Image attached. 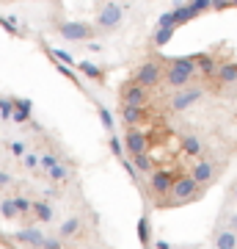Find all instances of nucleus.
<instances>
[{
    "label": "nucleus",
    "instance_id": "1",
    "mask_svg": "<svg viewBox=\"0 0 237 249\" xmlns=\"http://www.w3.org/2000/svg\"><path fill=\"white\" fill-rule=\"evenodd\" d=\"M196 75V58L193 55H185V58H174V61H168V70L163 75L171 89H182L190 83V78Z\"/></svg>",
    "mask_w": 237,
    "mask_h": 249
},
{
    "label": "nucleus",
    "instance_id": "2",
    "mask_svg": "<svg viewBox=\"0 0 237 249\" xmlns=\"http://www.w3.org/2000/svg\"><path fill=\"white\" fill-rule=\"evenodd\" d=\"M204 188L207 186H199L190 175H176L174 186H171V191H168V196H171V202L174 205H185V202H199L204 196Z\"/></svg>",
    "mask_w": 237,
    "mask_h": 249
},
{
    "label": "nucleus",
    "instance_id": "3",
    "mask_svg": "<svg viewBox=\"0 0 237 249\" xmlns=\"http://www.w3.org/2000/svg\"><path fill=\"white\" fill-rule=\"evenodd\" d=\"M122 22H124V9L119 3H113V0H108L97 14V25L102 28V31H116Z\"/></svg>",
    "mask_w": 237,
    "mask_h": 249
},
{
    "label": "nucleus",
    "instance_id": "4",
    "mask_svg": "<svg viewBox=\"0 0 237 249\" xmlns=\"http://www.w3.org/2000/svg\"><path fill=\"white\" fill-rule=\"evenodd\" d=\"M58 34L63 39H69V42H91L97 31L91 25H86V22H61L58 25Z\"/></svg>",
    "mask_w": 237,
    "mask_h": 249
},
{
    "label": "nucleus",
    "instance_id": "5",
    "mask_svg": "<svg viewBox=\"0 0 237 249\" xmlns=\"http://www.w3.org/2000/svg\"><path fill=\"white\" fill-rule=\"evenodd\" d=\"M146 150H149V136L143 130H138V127H127V133H124V152L130 158H135V155H141Z\"/></svg>",
    "mask_w": 237,
    "mask_h": 249
},
{
    "label": "nucleus",
    "instance_id": "6",
    "mask_svg": "<svg viewBox=\"0 0 237 249\" xmlns=\"http://www.w3.org/2000/svg\"><path fill=\"white\" fill-rule=\"evenodd\" d=\"M135 80H138L143 89H155V86H160L163 83V67L155 61H146L141 64L138 72H135Z\"/></svg>",
    "mask_w": 237,
    "mask_h": 249
},
{
    "label": "nucleus",
    "instance_id": "7",
    "mask_svg": "<svg viewBox=\"0 0 237 249\" xmlns=\"http://www.w3.org/2000/svg\"><path fill=\"white\" fill-rule=\"evenodd\" d=\"M179 172H168V169H152L149 172V188L155 194H168L171 186H174V180Z\"/></svg>",
    "mask_w": 237,
    "mask_h": 249
},
{
    "label": "nucleus",
    "instance_id": "8",
    "mask_svg": "<svg viewBox=\"0 0 237 249\" xmlns=\"http://www.w3.org/2000/svg\"><path fill=\"white\" fill-rule=\"evenodd\" d=\"M122 106H146V89L135 78L122 86Z\"/></svg>",
    "mask_w": 237,
    "mask_h": 249
},
{
    "label": "nucleus",
    "instance_id": "9",
    "mask_svg": "<svg viewBox=\"0 0 237 249\" xmlns=\"http://www.w3.org/2000/svg\"><path fill=\"white\" fill-rule=\"evenodd\" d=\"M190 178L199 186H210L212 180L218 178V169H215V163H210V160H196L193 169H190Z\"/></svg>",
    "mask_w": 237,
    "mask_h": 249
},
{
    "label": "nucleus",
    "instance_id": "10",
    "mask_svg": "<svg viewBox=\"0 0 237 249\" xmlns=\"http://www.w3.org/2000/svg\"><path fill=\"white\" fill-rule=\"evenodd\" d=\"M202 97H204V89H185V91H179V94H174L171 111H185V108H190L193 103H199Z\"/></svg>",
    "mask_w": 237,
    "mask_h": 249
},
{
    "label": "nucleus",
    "instance_id": "11",
    "mask_svg": "<svg viewBox=\"0 0 237 249\" xmlns=\"http://www.w3.org/2000/svg\"><path fill=\"white\" fill-rule=\"evenodd\" d=\"M215 80H218V86H232V83H237V64L235 61L218 64V70H215Z\"/></svg>",
    "mask_w": 237,
    "mask_h": 249
},
{
    "label": "nucleus",
    "instance_id": "12",
    "mask_svg": "<svg viewBox=\"0 0 237 249\" xmlns=\"http://www.w3.org/2000/svg\"><path fill=\"white\" fill-rule=\"evenodd\" d=\"M146 111H149L146 106H122V122L127 124V127H135V124L146 116Z\"/></svg>",
    "mask_w": 237,
    "mask_h": 249
},
{
    "label": "nucleus",
    "instance_id": "13",
    "mask_svg": "<svg viewBox=\"0 0 237 249\" xmlns=\"http://www.w3.org/2000/svg\"><path fill=\"white\" fill-rule=\"evenodd\" d=\"M212 247H215V249H237V232H232L229 227H221V230H215Z\"/></svg>",
    "mask_w": 237,
    "mask_h": 249
},
{
    "label": "nucleus",
    "instance_id": "14",
    "mask_svg": "<svg viewBox=\"0 0 237 249\" xmlns=\"http://www.w3.org/2000/svg\"><path fill=\"white\" fill-rule=\"evenodd\" d=\"M17 241L19 244H28V247H33V249H39L42 247V241H44V232L39 230V227H25V230L17 232Z\"/></svg>",
    "mask_w": 237,
    "mask_h": 249
},
{
    "label": "nucleus",
    "instance_id": "15",
    "mask_svg": "<svg viewBox=\"0 0 237 249\" xmlns=\"http://www.w3.org/2000/svg\"><path fill=\"white\" fill-rule=\"evenodd\" d=\"M31 213L36 216V222H53V205L47 202V199H33V205H31Z\"/></svg>",
    "mask_w": 237,
    "mask_h": 249
},
{
    "label": "nucleus",
    "instance_id": "16",
    "mask_svg": "<svg viewBox=\"0 0 237 249\" xmlns=\"http://www.w3.org/2000/svg\"><path fill=\"white\" fill-rule=\"evenodd\" d=\"M80 227H83V219L80 216H69L66 222H61V227H58V238H72V235H78Z\"/></svg>",
    "mask_w": 237,
    "mask_h": 249
},
{
    "label": "nucleus",
    "instance_id": "17",
    "mask_svg": "<svg viewBox=\"0 0 237 249\" xmlns=\"http://www.w3.org/2000/svg\"><path fill=\"white\" fill-rule=\"evenodd\" d=\"M182 152L190 155V158H199V155L204 152V147H202V142H199L196 136H185L182 139Z\"/></svg>",
    "mask_w": 237,
    "mask_h": 249
},
{
    "label": "nucleus",
    "instance_id": "18",
    "mask_svg": "<svg viewBox=\"0 0 237 249\" xmlns=\"http://www.w3.org/2000/svg\"><path fill=\"white\" fill-rule=\"evenodd\" d=\"M171 17H174V25H185V22H190V19H196L199 14H196L190 6H176L174 11H171Z\"/></svg>",
    "mask_w": 237,
    "mask_h": 249
},
{
    "label": "nucleus",
    "instance_id": "19",
    "mask_svg": "<svg viewBox=\"0 0 237 249\" xmlns=\"http://www.w3.org/2000/svg\"><path fill=\"white\" fill-rule=\"evenodd\" d=\"M196 58V70H202L204 75H212V78H215V70H218V64H215V58H212V55H193Z\"/></svg>",
    "mask_w": 237,
    "mask_h": 249
},
{
    "label": "nucleus",
    "instance_id": "20",
    "mask_svg": "<svg viewBox=\"0 0 237 249\" xmlns=\"http://www.w3.org/2000/svg\"><path fill=\"white\" fill-rule=\"evenodd\" d=\"M47 178L53 180V183H66V180L72 178V169H69V166H63L61 160H58V163H55L53 169L47 172Z\"/></svg>",
    "mask_w": 237,
    "mask_h": 249
},
{
    "label": "nucleus",
    "instance_id": "21",
    "mask_svg": "<svg viewBox=\"0 0 237 249\" xmlns=\"http://www.w3.org/2000/svg\"><path fill=\"white\" fill-rule=\"evenodd\" d=\"M132 166L138 172H143V175H149L152 172V158H149V152H141V155H135L132 158Z\"/></svg>",
    "mask_w": 237,
    "mask_h": 249
},
{
    "label": "nucleus",
    "instance_id": "22",
    "mask_svg": "<svg viewBox=\"0 0 237 249\" xmlns=\"http://www.w3.org/2000/svg\"><path fill=\"white\" fill-rule=\"evenodd\" d=\"M138 241L143 244V247H149V244H152V235H149V219H146V216H141V219H138Z\"/></svg>",
    "mask_w": 237,
    "mask_h": 249
},
{
    "label": "nucleus",
    "instance_id": "23",
    "mask_svg": "<svg viewBox=\"0 0 237 249\" xmlns=\"http://www.w3.org/2000/svg\"><path fill=\"white\" fill-rule=\"evenodd\" d=\"M0 213L6 216L9 222L19 216V213H17V205H14V196H9V199H0Z\"/></svg>",
    "mask_w": 237,
    "mask_h": 249
},
{
    "label": "nucleus",
    "instance_id": "24",
    "mask_svg": "<svg viewBox=\"0 0 237 249\" xmlns=\"http://www.w3.org/2000/svg\"><path fill=\"white\" fill-rule=\"evenodd\" d=\"M171 36H174V28H158V31H155V39H152V45L163 47L166 42H171Z\"/></svg>",
    "mask_w": 237,
    "mask_h": 249
},
{
    "label": "nucleus",
    "instance_id": "25",
    "mask_svg": "<svg viewBox=\"0 0 237 249\" xmlns=\"http://www.w3.org/2000/svg\"><path fill=\"white\" fill-rule=\"evenodd\" d=\"M78 70L83 72V75H88V78L102 80V70H99L97 64H88V61H83V64H78Z\"/></svg>",
    "mask_w": 237,
    "mask_h": 249
},
{
    "label": "nucleus",
    "instance_id": "26",
    "mask_svg": "<svg viewBox=\"0 0 237 249\" xmlns=\"http://www.w3.org/2000/svg\"><path fill=\"white\" fill-rule=\"evenodd\" d=\"M58 160H61V158H58L55 152H44L42 158H39V166H42L44 172H50V169L55 166V163H58Z\"/></svg>",
    "mask_w": 237,
    "mask_h": 249
},
{
    "label": "nucleus",
    "instance_id": "27",
    "mask_svg": "<svg viewBox=\"0 0 237 249\" xmlns=\"http://www.w3.org/2000/svg\"><path fill=\"white\" fill-rule=\"evenodd\" d=\"M97 111H99V122L105 124V130L111 133V130H113V114H111V111H108L105 106H99Z\"/></svg>",
    "mask_w": 237,
    "mask_h": 249
},
{
    "label": "nucleus",
    "instance_id": "28",
    "mask_svg": "<svg viewBox=\"0 0 237 249\" xmlns=\"http://www.w3.org/2000/svg\"><path fill=\"white\" fill-rule=\"evenodd\" d=\"M14 205H17V213H19V216H28V213H31V205H33V202H31L28 196H14Z\"/></svg>",
    "mask_w": 237,
    "mask_h": 249
},
{
    "label": "nucleus",
    "instance_id": "29",
    "mask_svg": "<svg viewBox=\"0 0 237 249\" xmlns=\"http://www.w3.org/2000/svg\"><path fill=\"white\" fill-rule=\"evenodd\" d=\"M11 114H14V100L0 97V116L3 119H11Z\"/></svg>",
    "mask_w": 237,
    "mask_h": 249
},
{
    "label": "nucleus",
    "instance_id": "30",
    "mask_svg": "<svg viewBox=\"0 0 237 249\" xmlns=\"http://www.w3.org/2000/svg\"><path fill=\"white\" fill-rule=\"evenodd\" d=\"M188 6H190L196 14H202V11H210V9H212V0H190Z\"/></svg>",
    "mask_w": 237,
    "mask_h": 249
},
{
    "label": "nucleus",
    "instance_id": "31",
    "mask_svg": "<svg viewBox=\"0 0 237 249\" xmlns=\"http://www.w3.org/2000/svg\"><path fill=\"white\" fill-rule=\"evenodd\" d=\"M39 249H63V238H58V235H55V238H47V235H44Z\"/></svg>",
    "mask_w": 237,
    "mask_h": 249
},
{
    "label": "nucleus",
    "instance_id": "32",
    "mask_svg": "<svg viewBox=\"0 0 237 249\" xmlns=\"http://www.w3.org/2000/svg\"><path fill=\"white\" fill-rule=\"evenodd\" d=\"M22 163H25L28 169H36V166H39V155H36V152H25V155H22Z\"/></svg>",
    "mask_w": 237,
    "mask_h": 249
},
{
    "label": "nucleus",
    "instance_id": "33",
    "mask_svg": "<svg viewBox=\"0 0 237 249\" xmlns=\"http://www.w3.org/2000/svg\"><path fill=\"white\" fill-rule=\"evenodd\" d=\"M111 150H113V155H119V158H124L127 152H124V144L116 139V136H111Z\"/></svg>",
    "mask_w": 237,
    "mask_h": 249
},
{
    "label": "nucleus",
    "instance_id": "34",
    "mask_svg": "<svg viewBox=\"0 0 237 249\" xmlns=\"http://www.w3.org/2000/svg\"><path fill=\"white\" fill-rule=\"evenodd\" d=\"M11 119H14V122H28V119H31V111H22V108H14V114H11Z\"/></svg>",
    "mask_w": 237,
    "mask_h": 249
},
{
    "label": "nucleus",
    "instance_id": "35",
    "mask_svg": "<svg viewBox=\"0 0 237 249\" xmlns=\"http://www.w3.org/2000/svg\"><path fill=\"white\" fill-rule=\"evenodd\" d=\"M158 28H176V25H174V17H171V11H168V14H163V17H160Z\"/></svg>",
    "mask_w": 237,
    "mask_h": 249
},
{
    "label": "nucleus",
    "instance_id": "36",
    "mask_svg": "<svg viewBox=\"0 0 237 249\" xmlns=\"http://www.w3.org/2000/svg\"><path fill=\"white\" fill-rule=\"evenodd\" d=\"M11 152H14L17 158H19V155H25V144H22V142H14V144H11Z\"/></svg>",
    "mask_w": 237,
    "mask_h": 249
},
{
    "label": "nucleus",
    "instance_id": "37",
    "mask_svg": "<svg viewBox=\"0 0 237 249\" xmlns=\"http://www.w3.org/2000/svg\"><path fill=\"white\" fill-rule=\"evenodd\" d=\"M229 6H232L229 0H212V9L215 11H223V9H229Z\"/></svg>",
    "mask_w": 237,
    "mask_h": 249
},
{
    "label": "nucleus",
    "instance_id": "38",
    "mask_svg": "<svg viewBox=\"0 0 237 249\" xmlns=\"http://www.w3.org/2000/svg\"><path fill=\"white\" fill-rule=\"evenodd\" d=\"M226 219H229V222H226V227H229L232 232H237V213H229Z\"/></svg>",
    "mask_w": 237,
    "mask_h": 249
},
{
    "label": "nucleus",
    "instance_id": "39",
    "mask_svg": "<svg viewBox=\"0 0 237 249\" xmlns=\"http://www.w3.org/2000/svg\"><path fill=\"white\" fill-rule=\"evenodd\" d=\"M55 58H58V61H63V64H72V55L63 53V50H55Z\"/></svg>",
    "mask_w": 237,
    "mask_h": 249
},
{
    "label": "nucleus",
    "instance_id": "40",
    "mask_svg": "<svg viewBox=\"0 0 237 249\" xmlns=\"http://www.w3.org/2000/svg\"><path fill=\"white\" fill-rule=\"evenodd\" d=\"M3 186H11V175L0 169V188H3Z\"/></svg>",
    "mask_w": 237,
    "mask_h": 249
},
{
    "label": "nucleus",
    "instance_id": "41",
    "mask_svg": "<svg viewBox=\"0 0 237 249\" xmlns=\"http://www.w3.org/2000/svg\"><path fill=\"white\" fill-rule=\"evenodd\" d=\"M155 249H171V244L168 241H155Z\"/></svg>",
    "mask_w": 237,
    "mask_h": 249
},
{
    "label": "nucleus",
    "instance_id": "42",
    "mask_svg": "<svg viewBox=\"0 0 237 249\" xmlns=\"http://www.w3.org/2000/svg\"><path fill=\"white\" fill-rule=\"evenodd\" d=\"M232 199H235V202H237V183H235V186H232Z\"/></svg>",
    "mask_w": 237,
    "mask_h": 249
},
{
    "label": "nucleus",
    "instance_id": "43",
    "mask_svg": "<svg viewBox=\"0 0 237 249\" xmlns=\"http://www.w3.org/2000/svg\"><path fill=\"white\" fill-rule=\"evenodd\" d=\"M229 3H232V6H237V0H229Z\"/></svg>",
    "mask_w": 237,
    "mask_h": 249
},
{
    "label": "nucleus",
    "instance_id": "44",
    "mask_svg": "<svg viewBox=\"0 0 237 249\" xmlns=\"http://www.w3.org/2000/svg\"><path fill=\"white\" fill-rule=\"evenodd\" d=\"M146 249H149V247H146Z\"/></svg>",
    "mask_w": 237,
    "mask_h": 249
}]
</instances>
